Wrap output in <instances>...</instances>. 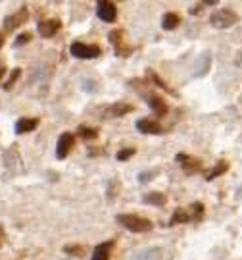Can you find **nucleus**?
Instances as JSON below:
<instances>
[{
    "label": "nucleus",
    "instance_id": "6ab92c4d",
    "mask_svg": "<svg viewBox=\"0 0 242 260\" xmlns=\"http://www.w3.org/2000/svg\"><path fill=\"white\" fill-rule=\"evenodd\" d=\"M20 75H22V69H20V67H16V69H12V73H10V77H8V81H4V83H2V87H4L6 91H10L12 87L16 85V81L20 79Z\"/></svg>",
    "mask_w": 242,
    "mask_h": 260
},
{
    "label": "nucleus",
    "instance_id": "f257e3e1",
    "mask_svg": "<svg viewBox=\"0 0 242 260\" xmlns=\"http://www.w3.org/2000/svg\"><path fill=\"white\" fill-rule=\"evenodd\" d=\"M117 224H121L125 229H129L133 233H146L152 229V222L136 214H117Z\"/></svg>",
    "mask_w": 242,
    "mask_h": 260
},
{
    "label": "nucleus",
    "instance_id": "412c9836",
    "mask_svg": "<svg viewBox=\"0 0 242 260\" xmlns=\"http://www.w3.org/2000/svg\"><path fill=\"white\" fill-rule=\"evenodd\" d=\"M64 253L73 255V257H83V255H85V247H79V245H67V247H64Z\"/></svg>",
    "mask_w": 242,
    "mask_h": 260
},
{
    "label": "nucleus",
    "instance_id": "a211bd4d",
    "mask_svg": "<svg viewBox=\"0 0 242 260\" xmlns=\"http://www.w3.org/2000/svg\"><path fill=\"white\" fill-rule=\"evenodd\" d=\"M227 170H229V164L221 160V162H217V166H215V168H214L212 172L208 173V177H206V179H208V181H212V179H215L217 175H221V173H225V172H227Z\"/></svg>",
    "mask_w": 242,
    "mask_h": 260
},
{
    "label": "nucleus",
    "instance_id": "ddd939ff",
    "mask_svg": "<svg viewBox=\"0 0 242 260\" xmlns=\"http://www.w3.org/2000/svg\"><path fill=\"white\" fill-rule=\"evenodd\" d=\"M113 247V241H108V243H102L94 249L92 253V260H110V251Z\"/></svg>",
    "mask_w": 242,
    "mask_h": 260
},
{
    "label": "nucleus",
    "instance_id": "dca6fc26",
    "mask_svg": "<svg viewBox=\"0 0 242 260\" xmlns=\"http://www.w3.org/2000/svg\"><path fill=\"white\" fill-rule=\"evenodd\" d=\"M179 23H181V18H179L177 14H173V12H169V14H165V16H163V20H161V27H163V29H175Z\"/></svg>",
    "mask_w": 242,
    "mask_h": 260
},
{
    "label": "nucleus",
    "instance_id": "0eeeda50",
    "mask_svg": "<svg viewBox=\"0 0 242 260\" xmlns=\"http://www.w3.org/2000/svg\"><path fill=\"white\" fill-rule=\"evenodd\" d=\"M110 43L115 46V52H117V56H129V52H131V48L129 46H125V41H123V31H119V29H113L110 31Z\"/></svg>",
    "mask_w": 242,
    "mask_h": 260
},
{
    "label": "nucleus",
    "instance_id": "2eb2a0df",
    "mask_svg": "<svg viewBox=\"0 0 242 260\" xmlns=\"http://www.w3.org/2000/svg\"><path fill=\"white\" fill-rule=\"evenodd\" d=\"M133 112V106L131 104H125V102H117V104H113L108 108V114L113 116V118H119V116H125V114H129Z\"/></svg>",
    "mask_w": 242,
    "mask_h": 260
},
{
    "label": "nucleus",
    "instance_id": "423d86ee",
    "mask_svg": "<svg viewBox=\"0 0 242 260\" xmlns=\"http://www.w3.org/2000/svg\"><path fill=\"white\" fill-rule=\"evenodd\" d=\"M73 145H75V137H73V133H62L60 135V139H58V145H56V156L60 158V160H64L69 151L73 149Z\"/></svg>",
    "mask_w": 242,
    "mask_h": 260
},
{
    "label": "nucleus",
    "instance_id": "bb28decb",
    "mask_svg": "<svg viewBox=\"0 0 242 260\" xmlns=\"http://www.w3.org/2000/svg\"><path fill=\"white\" fill-rule=\"evenodd\" d=\"M2 241H4V228L0 226V247H2Z\"/></svg>",
    "mask_w": 242,
    "mask_h": 260
},
{
    "label": "nucleus",
    "instance_id": "4be33fe9",
    "mask_svg": "<svg viewBox=\"0 0 242 260\" xmlns=\"http://www.w3.org/2000/svg\"><path fill=\"white\" fill-rule=\"evenodd\" d=\"M79 135L85 139V141H92L98 137V131L92 130V128H79Z\"/></svg>",
    "mask_w": 242,
    "mask_h": 260
},
{
    "label": "nucleus",
    "instance_id": "393cba45",
    "mask_svg": "<svg viewBox=\"0 0 242 260\" xmlns=\"http://www.w3.org/2000/svg\"><path fill=\"white\" fill-rule=\"evenodd\" d=\"M190 208H192V214H194V218H196V214L200 216V214L204 212V204H202V202H194Z\"/></svg>",
    "mask_w": 242,
    "mask_h": 260
},
{
    "label": "nucleus",
    "instance_id": "4468645a",
    "mask_svg": "<svg viewBox=\"0 0 242 260\" xmlns=\"http://www.w3.org/2000/svg\"><path fill=\"white\" fill-rule=\"evenodd\" d=\"M192 218H194V214L188 212L187 208H177L175 212H173V216H171L169 226H175V224H187V222H190Z\"/></svg>",
    "mask_w": 242,
    "mask_h": 260
},
{
    "label": "nucleus",
    "instance_id": "f3484780",
    "mask_svg": "<svg viewBox=\"0 0 242 260\" xmlns=\"http://www.w3.org/2000/svg\"><path fill=\"white\" fill-rule=\"evenodd\" d=\"M142 200H144L146 204L161 206V204H165V195H163V193H148V195L142 196Z\"/></svg>",
    "mask_w": 242,
    "mask_h": 260
},
{
    "label": "nucleus",
    "instance_id": "1a4fd4ad",
    "mask_svg": "<svg viewBox=\"0 0 242 260\" xmlns=\"http://www.w3.org/2000/svg\"><path fill=\"white\" fill-rule=\"evenodd\" d=\"M177 162L181 164V168L187 173H194L202 170V162L192 158V156H188V154H177Z\"/></svg>",
    "mask_w": 242,
    "mask_h": 260
},
{
    "label": "nucleus",
    "instance_id": "7ed1b4c3",
    "mask_svg": "<svg viewBox=\"0 0 242 260\" xmlns=\"http://www.w3.org/2000/svg\"><path fill=\"white\" fill-rule=\"evenodd\" d=\"M69 50H71V54L75 58H81V60H92V58H96L100 54V46L81 43V41H75V43L71 44Z\"/></svg>",
    "mask_w": 242,
    "mask_h": 260
},
{
    "label": "nucleus",
    "instance_id": "aec40b11",
    "mask_svg": "<svg viewBox=\"0 0 242 260\" xmlns=\"http://www.w3.org/2000/svg\"><path fill=\"white\" fill-rule=\"evenodd\" d=\"M148 79H152V81H154V83H156V85H158V87H160V89H165L167 93H171V95H175V91H173L171 87L167 85V83H165L163 79H160V75H158V73H154V71H148Z\"/></svg>",
    "mask_w": 242,
    "mask_h": 260
},
{
    "label": "nucleus",
    "instance_id": "39448f33",
    "mask_svg": "<svg viewBox=\"0 0 242 260\" xmlns=\"http://www.w3.org/2000/svg\"><path fill=\"white\" fill-rule=\"evenodd\" d=\"M96 14H98L100 20H104V22H108V23H113L115 20H117V8H115L113 2H108V0L98 2Z\"/></svg>",
    "mask_w": 242,
    "mask_h": 260
},
{
    "label": "nucleus",
    "instance_id": "5701e85b",
    "mask_svg": "<svg viewBox=\"0 0 242 260\" xmlns=\"http://www.w3.org/2000/svg\"><path fill=\"white\" fill-rule=\"evenodd\" d=\"M134 152H136L134 151V147H131V149H123V151L117 152V160H119V162H125L127 158H131Z\"/></svg>",
    "mask_w": 242,
    "mask_h": 260
},
{
    "label": "nucleus",
    "instance_id": "f8f14e48",
    "mask_svg": "<svg viewBox=\"0 0 242 260\" xmlns=\"http://www.w3.org/2000/svg\"><path fill=\"white\" fill-rule=\"evenodd\" d=\"M148 104H150V108L156 112V116H165V114H167V104H165V100H163L161 97L150 95V97H148Z\"/></svg>",
    "mask_w": 242,
    "mask_h": 260
},
{
    "label": "nucleus",
    "instance_id": "f03ea898",
    "mask_svg": "<svg viewBox=\"0 0 242 260\" xmlns=\"http://www.w3.org/2000/svg\"><path fill=\"white\" fill-rule=\"evenodd\" d=\"M210 22H212L214 27H217V29H225V27H231V25H235V23L239 22V16L231 8H221L215 14H212V20Z\"/></svg>",
    "mask_w": 242,
    "mask_h": 260
},
{
    "label": "nucleus",
    "instance_id": "b1692460",
    "mask_svg": "<svg viewBox=\"0 0 242 260\" xmlns=\"http://www.w3.org/2000/svg\"><path fill=\"white\" fill-rule=\"evenodd\" d=\"M31 37H33L31 33H22V35L14 41V46H23V44H27L29 41H31Z\"/></svg>",
    "mask_w": 242,
    "mask_h": 260
},
{
    "label": "nucleus",
    "instance_id": "20e7f679",
    "mask_svg": "<svg viewBox=\"0 0 242 260\" xmlns=\"http://www.w3.org/2000/svg\"><path fill=\"white\" fill-rule=\"evenodd\" d=\"M27 20H29V10H27V6H22L20 10H16L14 14L4 18V23H2L4 25V33H10V31L18 29L20 25L27 23Z\"/></svg>",
    "mask_w": 242,
    "mask_h": 260
},
{
    "label": "nucleus",
    "instance_id": "9b49d317",
    "mask_svg": "<svg viewBox=\"0 0 242 260\" xmlns=\"http://www.w3.org/2000/svg\"><path fill=\"white\" fill-rule=\"evenodd\" d=\"M39 126V118H20L16 122V133L23 135V133H31V131L37 130Z\"/></svg>",
    "mask_w": 242,
    "mask_h": 260
},
{
    "label": "nucleus",
    "instance_id": "9d476101",
    "mask_svg": "<svg viewBox=\"0 0 242 260\" xmlns=\"http://www.w3.org/2000/svg\"><path fill=\"white\" fill-rule=\"evenodd\" d=\"M136 130L142 131V133H148V135H160V133H163L161 126H160L158 122H154V120H150V118L138 120V122H136Z\"/></svg>",
    "mask_w": 242,
    "mask_h": 260
},
{
    "label": "nucleus",
    "instance_id": "cd10ccee",
    "mask_svg": "<svg viewBox=\"0 0 242 260\" xmlns=\"http://www.w3.org/2000/svg\"><path fill=\"white\" fill-rule=\"evenodd\" d=\"M2 46H4V33L0 31V48H2Z\"/></svg>",
    "mask_w": 242,
    "mask_h": 260
},
{
    "label": "nucleus",
    "instance_id": "6e6552de",
    "mask_svg": "<svg viewBox=\"0 0 242 260\" xmlns=\"http://www.w3.org/2000/svg\"><path fill=\"white\" fill-rule=\"evenodd\" d=\"M60 27H62V23L60 20H44L37 25V29H39V35L44 37V39H50V37H54L58 31H60Z\"/></svg>",
    "mask_w": 242,
    "mask_h": 260
},
{
    "label": "nucleus",
    "instance_id": "a878e982",
    "mask_svg": "<svg viewBox=\"0 0 242 260\" xmlns=\"http://www.w3.org/2000/svg\"><path fill=\"white\" fill-rule=\"evenodd\" d=\"M6 65H0V83H2V79H4V75H6Z\"/></svg>",
    "mask_w": 242,
    "mask_h": 260
}]
</instances>
